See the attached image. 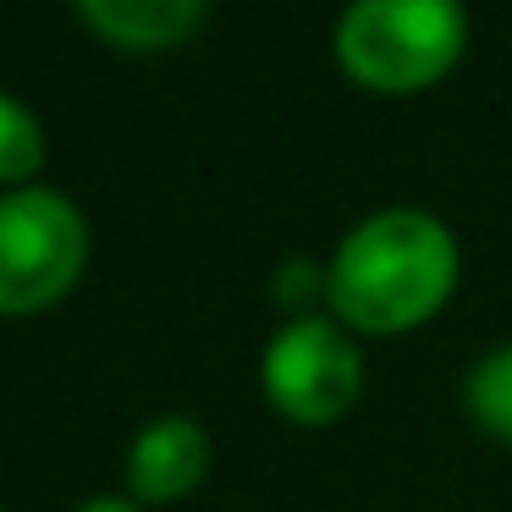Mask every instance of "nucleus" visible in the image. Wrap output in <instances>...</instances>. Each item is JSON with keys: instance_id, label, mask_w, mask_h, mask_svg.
Segmentation results:
<instances>
[{"instance_id": "nucleus-3", "label": "nucleus", "mask_w": 512, "mask_h": 512, "mask_svg": "<svg viewBox=\"0 0 512 512\" xmlns=\"http://www.w3.org/2000/svg\"><path fill=\"white\" fill-rule=\"evenodd\" d=\"M265 402L303 430L347 419L364 397V347L331 314H292L259 358Z\"/></svg>"}, {"instance_id": "nucleus-5", "label": "nucleus", "mask_w": 512, "mask_h": 512, "mask_svg": "<svg viewBox=\"0 0 512 512\" xmlns=\"http://www.w3.org/2000/svg\"><path fill=\"white\" fill-rule=\"evenodd\" d=\"M204 474H210V435L177 413L155 419L127 452V490L149 507H171V501L193 496Z\"/></svg>"}, {"instance_id": "nucleus-6", "label": "nucleus", "mask_w": 512, "mask_h": 512, "mask_svg": "<svg viewBox=\"0 0 512 512\" xmlns=\"http://www.w3.org/2000/svg\"><path fill=\"white\" fill-rule=\"evenodd\" d=\"M210 0H78L100 39L122 50H171L204 23Z\"/></svg>"}, {"instance_id": "nucleus-2", "label": "nucleus", "mask_w": 512, "mask_h": 512, "mask_svg": "<svg viewBox=\"0 0 512 512\" xmlns=\"http://www.w3.org/2000/svg\"><path fill=\"white\" fill-rule=\"evenodd\" d=\"M336 67L369 94H424L468 50L463 0H347L336 17Z\"/></svg>"}, {"instance_id": "nucleus-4", "label": "nucleus", "mask_w": 512, "mask_h": 512, "mask_svg": "<svg viewBox=\"0 0 512 512\" xmlns=\"http://www.w3.org/2000/svg\"><path fill=\"white\" fill-rule=\"evenodd\" d=\"M89 259L78 204L50 188L0 193V314H34L67 298Z\"/></svg>"}, {"instance_id": "nucleus-8", "label": "nucleus", "mask_w": 512, "mask_h": 512, "mask_svg": "<svg viewBox=\"0 0 512 512\" xmlns=\"http://www.w3.org/2000/svg\"><path fill=\"white\" fill-rule=\"evenodd\" d=\"M45 160V133H39L34 111L12 94H0V182H23Z\"/></svg>"}, {"instance_id": "nucleus-9", "label": "nucleus", "mask_w": 512, "mask_h": 512, "mask_svg": "<svg viewBox=\"0 0 512 512\" xmlns=\"http://www.w3.org/2000/svg\"><path fill=\"white\" fill-rule=\"evenodd\" d=\"M78 512H138L133 501H122V496H94L89 507H78Z\"/></svg>"}, {"instance_id": "nucleus-7", "label": "nucleus", "mask_w": 512, "mask_h": 512, "mask_svg": "<svg viewBox=\"0 0 512 512\" xmlns=\"http://www.w3.org/2000/svg\"><path fill=\"white\" fill-rule=\"evenodd\" d=\"M463 402H468V419L479 424L485 435L512 446V342L485 353L463 380Z\"/></svg>"}, {"instance_id": "nucleus-1", "label": "nucleus", "mask_w": 512, "mask_h": 512, "mask_svg": "<svg viewBox=\"0 0 512 512\" xmlns=\"http://www.w3.org/2000/svg\"><path fill=\"white\" fill-rule=\"evenodd\" d=\"M463 254L441 215L397 204L375 210L336 243L325 265L331 320L353 336H402L430 325L452 303Z\"/></svg>"}]
</instances>
